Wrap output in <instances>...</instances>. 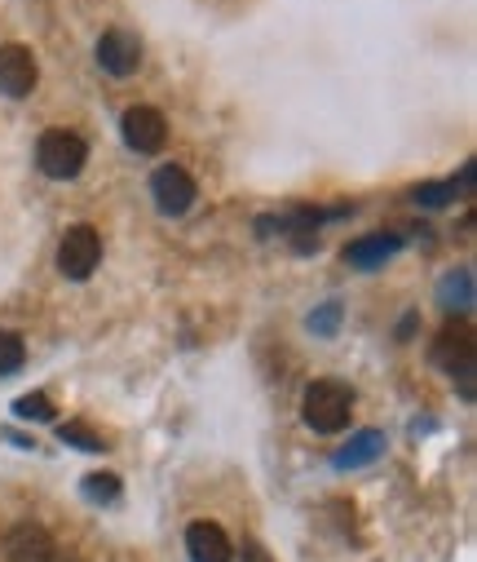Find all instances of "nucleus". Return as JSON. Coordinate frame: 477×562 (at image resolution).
Listing matches in <instances>:
<instances>
[{
    "label": "nucleus",
    "mask_w": 477,
    "mask_h": 562,
    "mask_svg": "<svg viewBox=\"0 0 477 562\" xmlns=\"http://www.w3.org/2000/svg\"><path fill=\"white\" fill-rule=\"evenodd\" d=\"M442 306L451 311V315H468L473 311V274L468 270H451L446 279H442Z\"/></svg>",
    "instance_id": "13"
},
{
    "label": "nucleus",
    "mask_w": 477,
    "mask_h": 562,
    "mask_svg": "<svg viewBox=\"0 0 477 562\" xmlns=\"http://www.w3.org/2000/svg\"><path fill=\"white\" fill-rule=\"evenodd\" d=\"M5 553H10V562H49L58 549H54V540H49V531H45V527L23 522V527H14V531H10Z\"/></svg>",
    "instance_id": "10"
},
{
    "label": "nucleus",
    "mask_w": 477,
    "mask_h": 562,
    "mask_svg": "<svg viewBox=\"0 0 477 562\" xmlns=\"http://www.w3.org/2000/svg\"><path fill=\"white\" fill-rule=\"evenodd\" d=\"M398 235H363V239H354L350 248H345V261L354 266V270H376V266H385L394 252H398Z\"/></svg>",
    "instance_id": "11"
},
{
    "label": "nucleus",
    "mask_w": 477,
    "mask_h": 562,
    "mask_svg": "<svg viewBox=\"0 0 477 562\" xmlns=\"http://www.w3.org/2000/svg\"><path fill=\"white\" fill-rule=\"evenodd\" d=\"M49 562H67V558H58V553H54V558H49Z\"/></svg>",
    "instance_id": "21"
},
{
    "label": "nucleus",
    "mask_w": 477,
    "mask_h": 562,
    "mask_svg": "<svg viewBox=\"0 0 477 562\" xmlns=\"http://www.w3.org/2000/svg\"><path fill=\"white\" fill-rule=\"evenodd\" d=\"M120 133H124V143H128L137 156H155L159 147L169 143V120H164V111H159V106L137 102V106H128V111L120 115Z\"/></svg>",
    "instance_id": "3"
},
{
    "label": "nucleus",
    "mask_w": 477,
    "mask_h": 562,
    "mask_svg": "<svg viewBox=\"0 0 477 562\" xmlns=\"http://www.w3.org/2000/svg\"><path fill=\"white\" fill-rule=\"evenodd\" d=\"M186 553H191V562H230L235 549H230V536L217 522L200 518V522L186 527Z\"/></svg>",
    "instance_id": "9"
},
{
    "label": "nucleus",
    "mask_w": 477,
    "mask_h": 562,
    "mask_svg": "<svg viewBox=\"0 0 477 562\" xmlns=\"http://www.w3.org/2000/svg\"><path fill=\"white\" fill-rule=\"evenodd\" d=\"M309 328H314V333H323V337H332V333L341 328V302H328V306H318V311L309 315Z\"/></svg>",
    "instance_id": "19"
},
{
    "label": "nucleus",
    "mask_w": 477,
    "mask_h": 562,
    "mask_svg": "<svg viewBox=\"0 0 477 562\" xmlns=\"http://www.w3.org/2000/svg\"><path fill=\"white\" fill-rule=\"evenodd\" d=\"M243 562H270V553L261 544H243Z\"/></svg>",
    "instance_id": "20"
},
{
    "label": "nucleus",
    "mask_w": 477,
    "mask_h": 562,
    "mask_svg": "<svg viewBox=\"0 0 477 562\" xmlns=\"http://www.w3.org/2000/svg\"><path fill=\"white\" fill-rule=\"evenodd\" d=\"M98 63H102L106 76L124 80V76H133V71L141 67V41H137L133 32H124V27H111V32H102V41H98Z\"/></svg>",
    "instance_id": "7"
},
{
    "label": "nucleus",
    "mask_w": 477,
    "mask_h": 562,
    "mask_svg": "<svg viewBox=\"0 0 477 562\" xmlns=\"http://www.w3.org/2000/svg\"><path fill=\"white\" fill-rule=\"evenodd\" d=\"M350 412H354V390L323 376V381H314L300 398V416H305V426L318 430V435H337L350 426Z\"/></svg>",
    "instance_id": "1"
},
{
    "label": "nucleus",
    "mask_w": 477,
    "mask_h": 562,
    "mask_svg": "<svg viewBox=\"0 0 477 562\" xmlns=\"http://www.w3.org/2000/svg\"><path fill=\"white\" fill-rule=\"evenodd\" d=\"M23 359H27L23 337H19V333H0V376L19 372V368H23Z\"/></svg>",
    "instance_id": "15"
},
{
    "label": "nucleus",
    "mask_w": 477,
    "mask_h": 562,
    "mask_svg": "<svg viewBox=\"0 0 477 562\" xmlns=\"http://www.w3.org/2000/svg\"><path fill=\"white\" fill-rule=\"evenodd\" d=\"M455 195H459V187H455V182H442V187H420V191H416V204H420V209H442V204H451Z\"/></svg>",
    "instance_id": "18"
},
{
    "label": "nucleus",
    "mask_w": 477,
    "mask_h": 562,
    "mask_svg": "<svg viewBox=\"0 0 477 562\" xmlns=\"http://www.w3.org/2000/svg\"><path fill=\"white\" fill-rule=\"evenodd\" d=\"M14 416H23V420H54V403L45 394H23L14 403Z\"/></svg>",
    "instance_id": "17"
},
{
    "label": "nucleus",
    "mask_w": 477,
    "mask_h": 562,
    "mask_svg": "<svg viewBox=\"0 0 477 562\" xmlns=\"http://www.w3.org/2000/svg\"><path fill=\"white\" fill-rule=\"evenodd\" d=\"M98 261H102V239H98V231H93V226H71V231L63 235V244H58V270H63L67 279H89V274L98 270Z\"/></svg>",
    "instance_id": "4"
},
{
    "label": "nucleus",
    "mask_w": 477,
    "mask_h": 562,
    "mask_svg": "<svg viewBox=\"0 0 477 562\" xmlns=\"http://www.w3.org/2000/svg\"><path fill=\"white\" fill-rule=\"evenodd\" d=\"M433 363L438 368H459V385H464V398H473V333L468 324H446L442 337L433 341Z\"/></svg>",
    "instance_id": "5"
},
{
    "label": "nucleus",
    "mask_w": 477,
    "mask_h": 562,
    "mask_svg": "<svg viewBox=\"0 0 477 562\" xmlns=\"http://www.w3.org/2000/svg\"><path fill=\"white\" fill-rule=\"evenodd\" d=\"M36 80H41V71H36L32 49L0 45V93H5V98H27L36 89Z\"/></svg>",
    "instance_id": "8"
},
{
    "label": "nucleus",
    "mask_w": 477,
    "mask_h": 562,
    "mask_svg": "<svg viewBox=\"0 0 477 562\" xmlns=\"http://www.w3.org/2000/svg\"><path fill=\"white\" fill-rule=\"evenodd\" d=\"M84 160H89V147H84V137H80L76 128H45V133H41L36 165H41L45 178L71 182V178H80Z\"/></svg>",
    "instance_id": "2"
},
{
    "label": "nucleus",
    "mask_w": 477,
    "mask_h": 562,
    "mask_svg": "<svg viewBox=\"0 0 477 562\" xmlns=\"http://www.w3.org/2000/svg\"><path fill=\"white\" fill-rule=\"evenodd\" d=\"M58 439L67 443V448H80V452H102L106 443L84 426V420H67V426H58Z\"/></svg>",
    "instance_id": "14"
},
{
    "label": "nucleus",
    "mask_w": 477,
    "mask_h": 562,
    "mask_svg": "<svg viewBox=\"0 0 477 562\" xmlns=\"http://www.w3.org/2000/svg\"><path fill=\"white\" fill-rule=\"evenodd\" d=\"M80 492H84L89 501H98V505H111V501L120 496V479H115V474H84Z\"/></svg>",
    "instance_id": "16"
},
{
    "label": "nucleus",
    "mask_w": 477,
    "mask_h": 562,
    "mask_svg": "<svg viewBox=\"0 0 477 562\" xmlns=\"http://www.w3.org/2000/svg\"><path fill=\"white\" fill-rule=\"evenodd\" d=\"M150 195H155L159 213L182 217L195 204V178L182 165H164V169H155V178H150Z\"/></svg>",
    "instance_id": "6"
},
{
    "label": "nucleus",
    "mask_w": 477,
    "mask_h": 562,
    "mask_svg": "<svg viewBox=\"0 0 477 562\" xmlns=\"http://www.w3.org/2000/svg\"><path fill=\"white\" fill-rule=\"evenodd\" d=\"M385 452V435L381 430H363L354 435L341 452H337V470H359V465H372L376 457Z\"/></svg>",
    "instance_id": "12"
}]
</instances>
